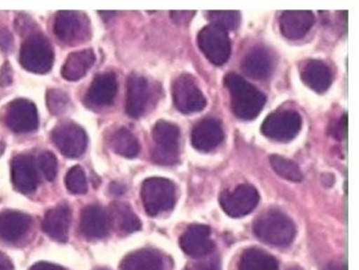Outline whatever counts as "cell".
I'll return each instance as SVG.
<instances>
[{
	"mask_svg": "<svg viewBox=\"0 0 359 270\" xmlns=\"http://www.w3.org/2000/svg\"><path fill=\"white\" fill-rule=\"evenodd\" d=\"M302 129V117L294 111H280L269 115L262 125V135L278 142L293 140Z\"/></svg>",
	"mask_w": 359,
	"mask_h": 270,
	"instance_id": "cell-7",
	"label": "cell"
},
{
	"mask_svg": "<svg viewBox=\"0 0 359 270\" xmlns=\"http://www.w3.org/2000/svg\"><path fill=\"white\" fill-rule=\"evenodd\" d=\"M110 146L117 155L126 158H135L140 154V145L137 138L125 127L117 129L111 136Z\"/></svg>",
	"mask_w": 359,
	"mask_h": 270,
	"instance_id": "cell-28",
	"label": "cell"
},
{
	"mask_svg": "<svg viewBox=\"0 0 359 270\" xmlns=\"http://www.w3.org/2000/svg\"><path fill=\"white\" fill-rule=\"evenodd\" d=\"M224 138L222 123L213 118L203 119L197 123L191 134L193 148L203 152L215 150L224 141Z\"/></svg>",
	"mask_w": 359,
	"mask_h": 270,
	"instance_id": "cell-15",
	"label": "cell"
},
{
	"mask_svg": "<svg viewBox=\"0 0 359 270\" xmlns=\"http://www.w3.org/2000/svg\"><path fill=\"white\" fill-rule=\"evenodd\" d=\"M71 209L62 204L53 207L46 213L43 221V230L53 240L67 242L71 226Z\"/></svg>",
	"mask_w": 359,
	"mask_h": 270,
	"instance_id": "cell-22",
	"label": "cell"
},
{
	"mask_svg": "<svg viewBox=\"0 0 359 270\" xmlns=\"http://www.w3.org/2000/svg\"><path fill=\"white\" fill-rule=\"evenodd\" d=\"M172 96L176 108L182 114L201 112L207 106L203 92L191 75H182L174 81Z\"/></svg>",
	"mask_w": 359,
	"mask_h": 270,
	"instance_id": "cell-8",
	"label": "cell"
},
{
	"mask_svg": "<svg viewBox=\"0 0 359 270\" xmlns=\"http://www.w3.org/2000/svg\"><path fill=\"white\" fill-rule=\"evenodd\" d=\"M151 91L148 80L132 75L128 80L126 112L132 118H140L146 113L150 102Z\"/></svg>",
	"mask_w": 359,
	"mask_h": 270,
	"instance_id": "cell-16",
	"label": "cell"
},
{
	"mask_svg": "<svg viewBox=\"0 0 359 270\" xmlns=\"http://www.w3.org/2000/svg\"><path fill=\"white\" fill-rule=\"evenodd\" d=\"M346 132H348V116L344 115L340 118L339 122L334 127L333 136L337 139L342 140L346 138Z\"/></svg>",
	"mask_w": 359,
	"mask_h": 270,
	"instance_id": "cell-36",
	"label": "cell"
},
{
	"mask_svg": "<svg viewBox=\"0 0 359 270\" xmlns=\"http://www.w3.org/2000/svg\"><path fill=\"white\" fill-rule=\"evenodd\" d=\"M52 140L60 152L68 158H79L87 148V134L76 123H62L56 127L52 133Z\"/></svg>",
	"mask_w": 359,
	"mask_h": 270,
	"instance_id": "cell-11",
	"label": "cell"
},
{
	"mask_svg": "<svg viewBox=\"0 0 359 270\" xmlns=\"http://www.w3.org/2000/svg\"><path fill=\"white\" fill-rule=\"evenodd\" d=\"M302 83L318 94L325 93L332 85V71L327 64L320 60H308L300 71Z\"/></svg>",
	"mask_w": 359,
	"mask_h": 270,
	"instance_id": "cell-23",
	"label": "cell"
},
{
	"mask_svg": "<svg viewBox=\"0 0 359 270\" xmlns=\"http://www.w3.org/2000/svg\"><path fill=\"white\" fill-rule=\"evenodd\" d=\"M30 270H66L55 264L47 263V262H39L31 267Z\"/></svg>",
	"mask_w": 359,
	"mask_h": 270,
	"instance_id": "cell-38",
	"label": "cell"
},
{
	"mask_svg": "<svg viewBox=\"0 0 359 270\" xmlns=\"http://www.w3.org/2000/svg\"><path fill=\"white\" fill-rule=\"evenodd\" d=\"M323 270H346V268L341 267V266L338 265V264L331 263Z\"/></svg>",
	"mask_w": 359,
	"mask_h": 270,
	"instance_id": "cell-41",
	"label": "cell"
},
{
	"mask_svg": "<svg viewBox=\"0 0 359 270\" xmlns=\"http://www.w3.org/2000/svg\"><path fill=\"white\" fill-rule=\"evenodd\" d=\"M180 243L184 253L193 257H205L214 249L211 229L203 224L191 225L180 236Z\"/></svg>",
	"mask_w": 359,
	"mask_h": 270,
	"instance_id": "cell-14",
	"label": "cell"
},
{
	"mask_svg": "<svg viewBox=\"0 0 359 270\" xmlns=\"http://www.w3.org/2000/svg\"><path fill=\"white\" fill-rule=\"evenodd\" d=\"M270 164L275 173H278L283 179L292 182H300L304 178L299 166L289 159L279 155L270 156Z\"/></svg>",
	"mask_w": 359,
	"mask_h": 270,
	"instance_id": "cell-29",
	"label": "cell"
},
{
	"mask_svg": "<svg viewBox=\"0 0 359 270\" xmlns=\"http://www.w3.org/2000/svg\"><path fill=\"white\" fill-rule=\"evenodd\" d=\"M12 45H13V38L9 31L5 28H0V48L4 51H8L11 49Z\"/></svg>",
	"mask_w": 359,
	"mask_h": 270,
	"instance_id": "cell-37",
	"label": "cell"
},
{
	"mask_svg": "<svg viewBox=\"0 0 359 270\" xmlns=\"http://www.w3.org/2000/svg\"><path fill=\"white\" fill-rule=\"evenodd\" d=\"M195 15V12L190 11H173L171 12V18L175 24L184 26L188 24L192 20L193 16Z\"/></svg>",
	"mask_w": 359,
	"mask_h": 270,
	"instance_id": "cell-35",
	"label": "cell"
},
{
	"mask_svg": "<svg viewBox=\"0 0 359 270\" xmlns=\"http://www.w3.org/2000/svg\"><path fill=\"white\" fill-rule=\"evenodd\" d=\"M47 106L51 114L58 116L68 111L70 98L66 92L60 90H49L47 93Z\"/></svg>",
	"mask_w": 359,
	"mask_h": 270,
	"instance_id": "cell-32",
	"label": "cell"
},
{
	"mask_svg": "<svg viewBox=\"0 0 359 270\" xmlns=\"http://www.w3.org/2000/svg\"><path fill=\"white\" fill-rule=\"evenodd\" d=\"M274 69L272 54L266 48L255 47L247 53L241 62V70L245 76L254 80L269 78Z\"/></svg>",
	"mask_w": 359,
	"mask_h": 270,
	"instance_id": "cell-18",
	"label": "cell"
},
{
	"mask_svg": "<svg viewBox=\"0 0 359 270\" xmlns=\"http://www.w3.org/2000/svg\"><path fill=\"white\" fill-rule=\"evenodd\" d=\"M121 270H165V260L158 251L142 249L128 255L121 262Z\"/></svg>",
	"mask_w": 359,
	"mask_h": 270,
	"instance_id": "cell-24",
	"label": "cell"
},
{
	"mask_svg": "<svg viewBox=\"0 0 359 270\" xmlns=\"http://www.w3.org/2000/svg\"><path fill=\"white\" fill-rule=\"evenodd\" d=\"M32 219L30 215L16 211H6L0 213V240L8 243L18 242L30 229Z\"/></svg>",
	"mask_w": 359,
	"mask_h": 270,
	"instance_id": "cell-21",
	"label": "cell"
},
{
	"mask_svg": "<svg viewBox=\"0 0 359 270\" xmlns=\"http://www.w3.org/2000/svg\"><path fill=\"white\" fill-rule=\"evenodd\" d=\"M54 33L62 43H81L91 35L89 20L81 12H58L54 22Z\"/></svg>",
	"mask_w": 359,
	"mask_h": 270,
	"instance_id": "cell-9",
	"label": "cell"
},
{
	"mask_svg": "<svg viewBox=\"0 0 359 270\" xmlns=\"http://www.w3.org/2000/svg\"><path fill=\"white\" fill-rule=\"evenodd\" d=\"M111 225L116 228L121 234H132L142 228V222L126 203L115 202L110 206Z\"/></svg>",
	"mask_w": 359,
	"mask_h": 270,
	"instance_id": "cell-26",
	"label": "cell"
},
{
	"mask_svg": "<svg viewBox=\"0 0 359 270\" xmlns=\"http://www.w3.org/2000/svg\"><path fill=\"white\" fill-rule=\"evenodd\" d=\"M4 150H5V145L0 142V155H3Z\"/></svg>",
	"mask_w": 359,
	"mask_h": 270,
	"instance_id": "cell-42",
	"label": "cell"
},
{
	"mask_svg": "<svg viewBox=\"0 0 359 270\" xmlns=\"http://www.w3.org/2000/svg\"><path fill=\"white\" fill-rule=\"evenodd\" d=\"M37 165L39 171L48 181H53L57 176L58 163L57 159L51 152H43L39 155Z\"/></svg>",
	"mask_w": 359,
	"mask_h": 270,
	"instance_id": "cell-33",
	"label": "cell"
},
{
	"mask_svg": "<svg viewBox=\"0 0 359 270\" xmlns=\"http://www.w3.org/2000/svg\"><path fill=\"white\" fill-rule=\"evenodd\" d=\"M95 62L93 50H81L74 52L67 58L62 69V75L69 81H76L83 78Z\"/></svg>",
	"mask_w": 359,
	"mask_h": 270,
	"instance_id": "cell-25",
	"label": "cell"
},
{
	"mask_svg": "<svg viewBox=\"0 0 359 270\" xmlns=\"http://www.w3.org/2000/svg\"><path fill=\"white\" fill-rule=\"evenodd\" d=\"M258 201L259 194L250 184H241L233 190H226L219 198L220 206L224 213L233 218L249 215L257 206Z\"/></svg>",
	"mask_w": 359,
	"mask_h": 270,
	"instance_id": "cell-10",
	"label": "cell"
},
{
	"mask_svg": "<svg viewBox=\"0 0 359 270\" xmlns=\"http://www.w3.org/2000/svg\"><path fill=\"white\" fill-rule=\"evenodd\" d=\"M197 43L203 55L215 66H222L230 58L231 41L228 32L215 24H209L198 33Z\"/></svg>",
	"mask_w": 359,
	"mask_h": 270,
	"instance_id": "cell-6",
	"label": "cell"
},
{
	"mask_svg": "<svg viewBox=\"0 0 359 270\" xmlns=\"http://www.w3.org/2000/svg\"><path fill=\"white\" fill-rule=\"evenodd\" d=\"M109 213L100 205H89L81 211V234L88 239H102L110 232Z\"/></svg>",
	"mask_w": 359,
	"mask_h": 270,
	"instance_id": "cell-17",
	"label": "cell"
},
{
	"mask_svg": "<svg viewBox=\"0 0 359 270\" xmlns=\"http://www.w3.org/2000/svg\"><path fill=\"white\" fill-rule=\"evenodd\" d=\"M142 200L149 215L171 211L176 202V187L165 178H149L142 183Z\"/></svg>",
	"mask_w": 359,
	"mask_h": 270,
	"instance_id": "cell-3",
	"label": "cell"
},
{
	"mask_svg": "<svg viewBox=\"0 0 359 270\" xmlns=\"http://www.w3.org/2000/svg\"><path fill=\"white\" fill-rule=\"evenodd\" d=\"M212 24L224 29V31H234L238 28L241 15L238 11H212L208 14Z\"/></svg>",
	"mask_w": 359,
	"mask_h": 270,
	"instance_id": "cell-30",
	"label": "cell"
},
{
	"mask_svg": "<svg viewBox=\"0 0 359 270\" xmlns=\"http://www.w3.org/2000/svg\"><path fill=\"white\" fill-rule=\"evenodd\" d=\"M180 131L177 125L161 120L153 129L152 160L159 165L175 164L180 159Z\"/></svg>",
	"mask_w": 359,
	"mask_h": 270,
	"instance_id": "cell-5",
	"label": "cell"
},
{
	"mask_svg": "<svg viewBox=\"0 0 359 270\" xmlns=\"http://www.w3.org/2000/svg\"><path fill=\"white\" fill-rule=\"evenodd\" d=\"M12 182L22 194L36 190L39 183V169L34 159L27 155L16 156L11 163Z\"/></svg>",
	"mask_w": 359,
	"mask_h": 270,
	"instance_id": "cell-13",
	"label": "cell"
},
{
	"mask_svg": "<svg viewBox=\"0 0 359 270\" xmlns=\"http://www.w3.org/2000/svg\"><path fill=\"white\" fill-rule=\"evenodd\" d=\"M20 64L29 72L46 74L51 71L54 51L49 39L43 34H33L27 38L20 50Z\"/></svg>",
	"mask_w": 359,
	"mask_h": 270,
	"instance_id": "cell-4",
	"label": "cell"
},
{
	"mask_svg": "<svg viewBox=\"0 0 359 270\" xmlns=\"http://www.w3.org/2000/svg\"><path fill=\"white\" fill-rule=\"evenodd\" d=\"M0 270H14L11 260L1 251H0Z\"/></svg>",
	"mask_w": 359,
	"mask_h": 270,
	"instance_id": "cell-39",
	"label": "cell"
},
{
	"mask_svg": "<svg viewBox=\"0 0 359 270\" xmlns=\"http://www.w3.org/2000/svg\"><path fill=\"white\" fill-rule=\"evenodd\" d=\"M116 94V77L112 73H104L97 75L92 81L86 96V101L90 106L102 108L112 104Z\"/></svg>",
	"mask_w": 359,
	"mask_h": 270,
	"instance_id": "cell-20",
	"label": "cell"
},
{
	"mask_svg": "<svg viewBox=\"0 0 359 270\" xmlns=\"http://www.w3.org/2000/svg\"><path fill=\"white\" fill-rule=\"evenodd\" d=\"M66 186L74 194H83L88 192V182L85 171L81 166H73L66 176Z\"/></svg>",
	"mask_w": 359,
	"mask_h": 270,
	"instance_id": "cell-31",
	"label": "cell"
},
{
	"mask_svg": "<svg viewBox=\"0 0 359 270\" xmlns=\"http://www.w3.org/2000/svg\"><path fill=\"white\" fill-rule=\"evenodd\" d=\"M253 230L260 241L276 247L289 246L296 234L293 221L277 211L262 213L254 222Z\"/></svg>",
	"mask_w": 359,
	"mask_h": 270,
	"instance_id": "cell-2",
	"label": "cell"
},
{
	"mask_svg": "<svg viewBox=\"0 0 359 270\" xmlns=\"http://www.w3.org/2000/svg\"><path fill=\"white\" fill-rule=\"evenodd\" d=\"M96 270H109V269H106V268H98V269H96Z\"/></svg>",
	"mask_w": 359,
	"mask_h": 270,
	"instance_id": "cell-43",
	"label": "cell"
},
{
	"mask_svg": "<svg viewBox=\"0 0 359 270\" xmlns=\"http://www.w3.org/2000/svg\"><path fill=\"white\" fill-rule=\"evenodd\" d=\"M224 85L230 93L231 108L235 116L253 120L260 114L266 99L259 90L235 73L226 75Z\"/></svg>",
	"mask_w": 359,
	"mask_h": 270,
	"instance_id": "cell-1",
	"label": "cell"
},
{
	"mask_svg": "<svg viewBox=\"0 0 359 270\" xmlns=\"http://www.w3.org/2000/svg\"><path fill=\"white\" fill-rule=\"evenodd\" d=\"M199 270H219V267H218L217 263L212 259L209 261L203 262L199 265Z\"/></svg>",
	"mask_w": 359,
	"mask_h": 270,
	"instance_id": "cell-40",
	"label": "cell"
},
{
	"mask_svg": "<svg viewBox=\"0 0 359 270\" xmlns=\"http://www.w3.org/2000/svg\"><path fill=\"white\" fill-rule=\"evenodd\" d=\"M315 22L311 11H285L279 18L281 34L290 41L304 38Z\"/></svg>",
	"mask_w": 359,
	"mask_h": 270,
	"instance_id": "cell-19",
	"label": "cell"
},
{
	"mask_svg": "<svg viewBox=\"0 0 359 270\" xmlns=\"http://www.w3.org/2000/svg\"><path fill=\"white\" fill-rule=\"evenodd\" d=\"M5 120L8 127L15 133L34 132L39 127L36 106L27 99L14 100L8 106Z\"/></svg>",
	"mask_w": 359,
	"mask_h": 270,
	"instance_id": "cell-12",
	"label": "cell"
},
{
	"mask_svg": "<svg viewBox=\"0 0 359 270\" xmlns=\"http://www.w3.org/2000/svg\"><path fill=\"white\" fill-rule=\"evenodd\" d=\"M239 270H279L276 259L262 249L250 248L241 255Z\"/></svg>",
	"mask_w": 359,
	"mask_h": 270,
	"instance_id": "cell-27",
	"label": "cell"
},
{
	"mask_svg": "<svg viewBox=\"0 0 359 270\" xmlns=\"http://www.w3.org/2000/svg\"><path fill=\"white\" fill-rule=\"evenodd\" d=\"M12 81H13V71H12L11 64L6 62L0 69V87H9Z\"/></svg>",
	"mask_w": 359,
	"mask_h": 270,
	"instance_id": "cell-34",
	"label": "cell"
},
{
	"mask_svg": "<svg viewBox=\"0 0 359 270\" xmlns=\"http://www.w3.org/2000/svg\"><path fill=\"white\" fill-rule=\"evenodd\" d=\"M296 270V269H295Z\"/></svg>",
	"mask_w": 359,
	"mask_h": 270,
	"instance_id": "cell-44",
	"label": "cell"
}]
</instances>
